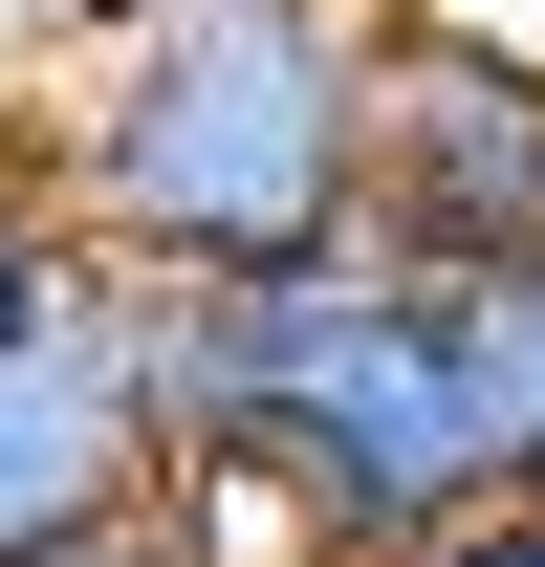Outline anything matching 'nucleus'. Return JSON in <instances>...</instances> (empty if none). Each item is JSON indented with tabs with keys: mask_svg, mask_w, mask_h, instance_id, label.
<instances>
[{
	"mask_svg": "<svg viewBox=\"0 0 545 567\" xmlns=\"http://www.w3.org/2000/svg\"><path fill=\"white\" fill-rule=\"evenodd\" d=\"M371 262H414V284L545 262V66L436 22V0L371 22Z\"/></svg>",
	"mask_w": 545,
	"mask_h": 567,
	"instance_id": "obj_3",
	"label": "nucleus"
},
{
	"mask_svg": "<svg viewBox=\"0 0 545 567\" xmlns=\"http://www.w3.org/2000/svg\"><path fill=\"white\" fill-rule=\"evenodd\" d=\"M66 284H88V240L44 218V175H22V132H0V328H22V306H66Z\"/></svg>",
	"mask_w": 545,
	"mask_h": 567,
	"instance_id": "obj_6",
	"label": "nucleus"
},
{
	"mask_svg": "<svg viewBox=\"0 0 545 567\" xmlns=\"http://www.w3.org/2000/svg\"><path fill=\"white\" fill-rule=\"evenodd\" d=\"M0 22H22V66H44V44H88V22H110V0H0Z\"/></svg>",
	"mask_w": 545,
	"mask_h": 567,
	"instance_id": "obj_8",
	"label": "nucleus"
},
{
	"mask_svg": "<svg viewBox=\"0 0 545 567\" xmlns=\"http://www.w3.org/2000/svg\"><path fill=\"white\" fill-rule=\"evenodd\" d=\"M436 567H545V502H502V524H459Z\"/></svg>",
	"mask_w": 545,
	"mask_h": 567,
	"instance_id": "obj_7",
	"label": "nucleus"
},
{
	"mask_svg": "<svg viewBox=\"0 0 545 567\" xmlns=\"http://www.w3.org/2000/svg\"><path fill=\"white\" fill-rule=\"evenodd\" d=\"M153 306V393H175V458L240 436L328 502L349 567H436L459 524H502V436H480V371H459V306L414 262H284V284H132Z\"/></svg>",
	"mask_w": 545,
	"mask_h": 567,
	"instance_id": "obj_2",
	"label": "nucleus"
},
{
	"mask_svg": "<svg viewBox=\"0 0 545 567\" xmlns=\"http://www.w3.org/2000/svg\"><path fill=\"white\" fill-rule=\"evenodd\" d=\"M436 22H480V44H524V66H545V0H436Z\"/></svg>",
	"mask_w": 545,
	"mask_h": 567,
	"instance_id": "obj_9",
	"label": "nucleus"
},
{
	"mask_svg": "<svg viewBox=\"0 0 545 567\" xmlns=\"http://www.w3.org/2000/svg\"><path fill=\"white\" fill-rule=\"evenodd\" d=\"M175 502V393H153V306L132 262H88L66 306H22L0 328V567L44 546H110Z\"/></svg>",
	"mask_w": 545,
	"mask_h": 567,
	"instance_id": "obj_4",
	"label": "nucleus"
},
{
	"mask_svg": "<svg viewBox=\"0 0 545 567\" xmlns=\"http://www.w3.org/2000/svg\"><path fill=\"white\" fill-rule=\"evenodd\" d=\"M371 22L393 0H110L22 66V175L132 284H284L371 240Z\"/></svg>",
	"mask_w": 545,
	"mask_h": 567,
	"instance_id": "obj_1",
	"label": "nucleus"
},
{
	"mask_svg": "<svg viewBox=\"0 0 545 567\" xmlns=\"http://www.w3.org/2000/svg\"><path fill=\"white\" fill-rule=\"evenodd\" d=\"M459 306V371H480V436H502V481L545 502V262H502V284H436Z\"/></svg>",
	"mask_w": 545,
	"mask_h": 567,
	"instance_id": "obj_5",
	"label": "nucleus"
},
{
	"mask_svg": "<svg viewBox=\"0 0 545 567\" xmlns=\"http://www.w3.org/2000/svg\"><path fill=\"white\" fill-rule=\"evenodd\" d=\"M0 110H22V22H0Z\"/></svg>",
	"mask_w": 545,
	"mask_h": 567,
	"instance_id": "obj_10",
	"label": "nucleus"
}]
</instances>
